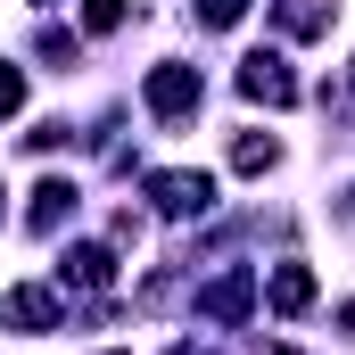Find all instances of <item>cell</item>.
I'll return each instance as SVG.
<instances>
[{
  "label": "cell",
  "instance_id": "cell-1",
  "mask_svg": "<svg viewBox=\"0 0 355 355\" xmlns=\"http://www.w3.org/2000/svg\"><path fill=\"white\" fill-rule=\"evenodd\" d=\"M141 99H149V116H166V124L190 116V107H198V67H174V58H166V67H149Z\"/></svg>",
  "mask_w": 355,
  "mask_h": 355
},
{
  "label": "cell",
  "instance_id": "cell-2",
  "mask_svg": "<svg viewBox=\"0 0 355 355\" xmlns=\"http://www.w3.org/2000/svg\"><path fill=\"white\" fill-rule=\"evenodd\" d=\"M240 91H248V99H265V107H297V75H289V58H281V50L240 58Z\"/></svg>",
  "mask_w": 355,
  "mask_h": 355
},
{
  "label": "cell",
  "instance_id": "cell-3",
  "mask_svg": "<svg viewBox=\"0 0 355 355\" xmlns=\"http://www.w3.org/2000/svg\"><path fill=\"white\" fill-rule=\"evenodd\" d=\"M149 198L166 215H207L215 207V174H149Z\"/></svg>",
  "mask_w": 355,
  "mask_h": 355
},
{
  "label": "cell",
  "instance_id": "cell-4",
  "mask_svg": "<svg viewBox=\"0 0 355 355\" xmlns=\"http://www.w3.org/2000/svg\"><path fill=\"white\" fill-rule=\"evenodd\" d=\"M265 297H272V314H306V306H314V272L306 265H272Z\"/></svg>",
  "mask_w": 355,
  "mask_h": 355
},
{
  "label": "cell",
  "instance_id": "cell-5",
  "mask_svg": "<svg viewBox=\"0 0 355 355\" xmlns=\"http://www.w3.org/2000/svg\"><path fill=\"white\" fill-rule=\"evenodd\" d=\"M248 297H257V272H223V281H215L198 306H207L215 322H240V314H248Z\"/></svg>",
  "mask_w": 355,
  "mask_h": 355
},
{
  "label": "cell",
  "instance_id": "cell-6",
  "mask_svg": "<svg viewBox=\"0 0 355 355\" xmlns=\"http://www.w3.org/2000/svg\"><path fill=\"white\" fill-rule=\"evenodd\" d=\"M17 331H58V297L50 289H8V306H0Z\"/></svg>",
  "mask_w": 355,
  "mask_h": 355
},
{
  "label": "cell",
  "instance_id": "cell-7",
  "mask_svg": "<svg viewBox=\"0 0 355 355\" xmlns=\"http://www.w3.org/2000/svg\"><path fill=\"white\" fill-rule=\"evenodd\" d=\"M67 215H75V182H42V190H33V215H25V223H33V232H58V223H67Z\"/></svg>",
  "mask_w": 355,
  "mask_h": 355
},
{
  "label": "cell",
  "instance_id": "cell-8",
  "mask_svg": "<svg viewBox=\"0 0 355 355\" xmlns=\"http://www.w3.org/2000/svg\"><path fill=\"white\" fill-rule=\"evenodd\" d=\"M67 281H83V289H107V281H116V257H107V248H75V257H67Z\"/></svg>",
  "mask_w": 355,
  "mask_h": 355
},
{
  "label": "cell",
  "instance_id": "cell-9",
  "mask_svg": "<svg viewBox=\"0 0 355 355\" xmlns=\"http://www.w3.org/2000/svg\"><path fill=\"white\" fill-rule=\"evenodd\" d=\"M272 157H281V141H272V132H240V141H232V166H240V174H265Z\"/></svg>",
  "mask_w": 355,
  "mask_h": 355
},
{
  "label": "cell",
  "instance_id": "cell-10",
  "mask_svg": "<svg viewBox=\"0 0 355 355\" xmlns=\"http://www.w3.org/2000/svg\"><path fill=\"white\" fill-rule=\"evenodd\" d=\"M281 25H289V33H322L331 8H322V0H281Z\"/></svg>",
  "mask_w": 355,
  "mask_h": 355
},
{
  "label": "cell",
  "instance_id": "cell-11",
  "mask_svg": "<svg viewBox=\"0 0 355 355\" xmlns=\"http://www.w3.org/2000/svg\"><path fill=\"white\" fill-rule=\"evenodd\" d=\"M83 25L91 33H116L124 25V0H83Z\"/></svg>",
  "mask_w": 355,
  "mask_h": 355
},
{
  "label": "cell",
  "instance_id": "cell-12",
  "mask_svg": "<svg viewBox=\"0 0 355 355\" xmlns=\"http://www.w3.org/2000/svg\"><path fill=\"white\" fill-rule=\"evenodd\" d=\"M248 0H198V25H240Z\"/></svg>",
  "mask_w": 355,
  "mask_h": 355
},
{
  "label": "cell",
  "instance_id": "cell-13",
  "mask_svg": "<svg viewBox=\"0 0 355 355\" xmlns=\"http://www.w3.org/2000/svg\"><path fill=\"white\" fill-rule=\"evenodd\" d=\"M17 107H25V75H17V67H0V116H17Z\"/></svg>",
  "mask_w": 355,
  "mask_h": 355
},
{
  "label": "cell",
  "instance_id": "cell-14",
  "mask_svg": "<svg viewBox=\"0 0 355 355\" xmlns=\"http://www.w3.org/2000/svg\"><path fill=\"white\" fill-rule=\"evenodd\" d=\"M33 8H58V0H33Z\"/></svg>",
  "mask_w": 355,
  "mask_h": 355
}]
</instances>
